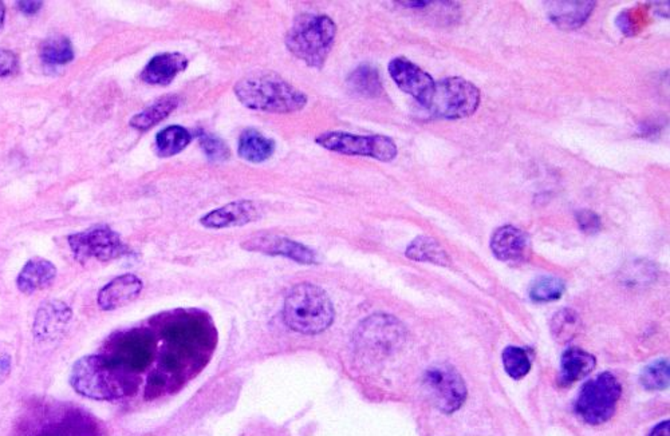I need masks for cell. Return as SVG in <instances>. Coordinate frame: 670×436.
<instances>
[{
    "mask_svg": "<svg viewBox=\"0 0 670 436\" xmlns=\"http://www.w3.org/2000/svg\"><path fill=\"white\" fill-rule=\"evenodd\" d=\"M402 326L397 318L389 315H375L362 323L361 344L369 350H385L399 343L402 334Z\"/></svg>",
    "mask_w": 670,
    "mask_h": 436,
    "instance_id": "14",
    "label": "cell"
},
{
    "mask_svg": "<svg viewBox=\"0 0 670 436\" xmlns=\"http://www.w3.org/2000/svg\"><path fill=\"white\" fill-rule=\"evenodd\" d=\"M491 250L503 263H525L531 256L530 236L516 226H500L492 234Z\"/></svg>",
    "mask_w": 670,
    "mask_h": 436,
    "instance_id": "13",
    "label": "cell"
},
{
    "mask_svg": "<svg viewBox=\"0 0 670 436\" xmlns=\"http://www.w3.org/2000/svg\"><path fill=\"white\" fill-rule=\"evenodd\" d=\"M179 103L180 98L177 95H165V97L160 98L156 102L152 103L148 108L144 109L140 113L136 114L130 119L129 125L133 129L140 130V132H148L152 127L156 126L160 122L168 118L169 114L176 110Z\"/></svg>",
    "mask_w": 670,
    "mask_h": 436,
    "instance_id": "22",
    "label": "cell"
},
{
    "mask_svg": "<svg viewBox=\"0 0 670 436\" xmlns=\"http://www.w3.org/2000/svg\"><path fill=\"white\" fill-rule=\"evenodd\" d=\"M11 371V358L8 355L0 356V381L7 378Z\"/></svg>",
    "mask_w": 670,
    "mask_h": 436,
    "instance_id": "35",
    "label": "cell"
},
{
    "mask_svg": "<svg viewBox=\"0 0 670 436\" xmlns=\"http://www.w3.org/2000/svg\"><path fill=\"white\" fill-rule=\"evenodd\" d=\"M73 310L61 300H48L38 308L32 323V334L38 342H56L66 331Z\"/></svg>",
    "mask_w": 670,
    "mask_h": 436,
    "instance_id": "12",
    "label": "cell"
},
{
    "mask_svg": "<svg viewBox=\"0 0 670 436\" xmlns=\"http://www.w3.org/2000/svg\"><path fill=\"white\" fill-rule=\"evenodd\" d=\"M503 364L506 372L515 380L525 378L531 370V358L522 347H507L503 351Z\"/></svg>",
    "mask_w": 670,
    "mask_h": 436,
    "instance_id": "30",
    "label": "cell"
},
{
    "mask_svg": "<svg viewBox=\"0 0 670 436\" xmlns=\"http://www.w3.org/2000/svg\"><path fill=\"white\" fill-rule=\"evenodd\" d=\"M596 361L591 353L581 348H569L560 358V371L558 384L560 387L573 386L593 372Z\"/></svg>",
    "mask_w": 670,
    "mask_h": 436,
    "instance_id": "20",
    "label": "cell"
},
{
    "mask_svg": "<svg viewBox=\"0 0 670 436\" xmlns=\"http://www.w3.org/2000/svg\"><path fill=\"white\" fill-rule=\"evenodd\" d=\"M143 288L140 277L132 274L121 275L100 291L97 297L98 307L102 310H119L137 299Z\"/></svg>",
    "mask_w": 670,
    "mask_h": 436,
    "instance_id": "16",
    "label": "cell"
},
{
    "mask_svg": "<svg viewBox=\"0 0 670 436\" xmlns=\"http://www.w3.org/2000/svg\"><path fill=\"white\" fill-rule=\"evenodd\" d=\"M582 329L581 316L577 310L570 308H563L560 312L555 313L550 324V331L555 342L560 344H568L573 342Z\"/></svg>",
    "mask_w": 670,
    "mask_h": 436,
    "instance_id": "25",
    "label": "cell"
},
{
    "mask_svg": "<svg viewBox=\"0 0 670 436\" xmlns=\"http://www.w3.org/2000/svg\"><path fill=\"white\" fill-rule=\"evenodd\" d=\"M5 7L4 3L0 2V30H2L3 23H4Z\"/></svg>",
    "mask_w": 670,
    "mask_h": 436,
    "instance_id": "37",
    "label": "cell"
},
{
    "mask_svg": "<svg viewBox=\"0 0 670 436\" xmlns=\"http://www.w3.org/2000/svg\"><path fill=\"white\" fill-rule=\"evenodd\" d=\"M622 386L613 373L604 372L584 384L576 402V414L590 426L606 423L614 416Z\"/></svg>",
    "mask_w": 670,
    "mask_h": 436,
    "instance_id": "5",
    "label": "cell"
},
{
    "mask_svg": "<svg viewBox=\"0 0 670 436\" xmlns=\"http://www.w3.org/2000/svg\"><path fill=\"white\" fill-rule=\"evenodd\" d=\"M649 436H670V422H661L655 427Z\"/></svg>",
    "mask_w": 670,
    "mask_h": 436,
    "instance_id": "36",
    "label": "cell"
},
{
    "mask_svg": "<svg viewBox=\"0 0 670 436\" xmlns=\"http://www.w3.org/2000/svg\"><path fill=\"white\" fill-rule=\"evenodd\" d=\"M70 384L77 394L93 400H116L129 394L125 376L102 355H87L75 362Z\"/></svg>",
    "mask_w": 670,
    "mask_h": 436,
    "instance_id": "4",
    "label": "cell"
},
{
    "mask_svg": "<svg viewBox=\"0 0 670 436\" xmlns=\"http://www.w3.org/2000/svg\"><path fill=\"white\" fill-rule=\"evenodd\" d=\"M275 152V143L255 129H247L239 137L238 154L247 162L261 163Z\"/></svg>",
    "mask_w": 670,
    "mask_h": 436,
    "instance_id": "21",
    "label": "cell"
},
{
    "mask_svg": "<svg viewBox=\"0 0 670 436\" xmlns=\"http://www.w3.org/2000/svg\"><path fill=\"white\" fill-rule=\"evenodd\" d=\"M192 135L185 127L173 125L165 127L156 135V152L162 158L173 157L190 145Z\"/></svg>",
    "mask_w": 670,
    "mask_h": 436,
    "instance_id": "27",
    "label": "cell"
},
{
    "mask_svg": "<svg viewBox=\"0 0 670 436\" xmlns=\"http://www.w3.org/2000/svg\"><path fill=\"white\" fill-rule=\"evenodd\" d=\"M198 143H200L204 154L211 161L220 162V161H225L230 158V147L227 146L225 141L220 140L219 137L203 133V135H198Z\"/></svg>",
    "mask_w": 670,
    "mask_h": 436,
    "instance_id": "31",
    "label": "cell"
},
{
    "mask_svg": "<svg viewBox=\"0 0 670 436\" xmlns=\"http://www.w3.org/2000/svg\"><path fill=\"white\" fill-rule=\"evenodd\" d=\"M57 277V266L46 258L35 257L24 264L16 279V287L24 294L45 290L53 284Z\"/></svg>",
    "mask_w": 670,
    "mask_h": 436,
    "instance_id": "18",
    "label": "cell"
},
{
    "mask_svg": "<svg viewBox=\"0 0 670 436\" xmlns=\"http://www.w3.org/2000/svg\"><path fill=\"white\" fill-rule=\"evenodd\" d=\"M337 24L326 15L301 13L286 35V48L309 67L322 69L331 56Z\"/></svg>",
    "mask_w": 670,
    "mask_h": 436,
    "instance_id": "3",
    "label": "cell"
},
{
    "mask_svg": "<svg viewBox=\"0 0 670 436\" xmlns=\"http://www.w3.org/2000/svg\"><path fill=\"white\" fill-rule=\"evenodd\" d=\"M348 86L362 97L375 98L383 92L380 74L370 65H361L348 75Z\"/></svg>",
    "mask_w": 670,
    "mask_h": 436,
    "instance_id": "26",
    "label": "cell"
},
{
    "mask_svg": "<svg viewBox=\"0 0 670 436\" xmlns=\"http://www.w3.org/2000/svg\"><path fill=\"white\" fill-rule=\"evenodd\" d=\"M40 59L46 66L59 67L70 64L75 59V48L69 38L64 35L48 38L43 40L40 50Z\"/></svg>",
    "mask_w": 670,
    "mask_h": 436,
    "instance_id": "24",
    "label": "cell"
},
{
    "mask_svg": "<svg viewBox=\"0 0 670 436\" xmlns=\"http://www.w3.org/2000/svg\"><path fill=\"white\" fill-rule=\"evenodd\" d=\"M566 285L563 280L554 276H543L531 284L530 299L535 302H552L560 300L565 293Z\"/></svg>",
    "mask_w": 670,
    "mask_h": 436,
    "instance_id": "28",
    "label": "cell"
},
{
    "mask_svg": "<svg viewBox=\"0 0 670 436\" xmlns=\"http://www.w3.org/2000/svg\"><path fill=\"white\" fill-rule=\"evenodd\" d=\"M18 70V57L10 50L0 48V76H8Z\"/></svg>",
    "mask_w": 670,
    "mask_h": 436,
    "instance_id": "33",
    "label": "cell"
},
{
    "mask_svg": "<svg viewBox=\"0 0 670 436\" xmlns=\"http://www.w3.org/2000/svg\"><path fill=\"white\" fill-rule=\"evenodd\" d=\"M670 367L666 359L648 365L639 376V383L648 391H663L669 387Z\"/></svg>",
    "mask_w": 670,
    "mask_h": 436,
    "instance_id": "29",
    "label": "cell"
},
{
    "mask_svg": "<svg viewBox=\"0 0 670 436\" xmlns=\"http://www.w3.org/2000/svg\"><path fill=\"white\" fill-rule=\"evenodd\" d=\"M549 13L550 21L560 30L581 29L587 19L593 13L595 2H550Z\"/></svg>",
    "mask_w": 670,
    "mask_h": 436,
    "instance_id": "19",
    "label": "cell"
},
{
    "mask_svg": "<svg viewBox=\"0 0 670 436\" xmlns=\"http://www.w3.org/2000/svg\"><path fill=\"white\" fill-rule=\"evenodd\" d=\"M67 242L75 260L80 264H86L92 258L108 263L129 255L130 252L119 233L106 225L93 226L87 231L72 234Z\"/></svg>",
    "mask_w": 670,
    "mask_h": 436,
    "instance_id": "8",
    "label": "cell"
},
{
    "mask_svg": "<svg viewBox=\"0 0 670 436\" xmlns=\"http://www.w3.org/2000/svg\"><path fill=\"white\" fill-rule=\"evenodd\" d=\"M424 386L430 402L444 414H454L467 399V386L456 368L449 364L430 367L424 375Z\"/></svg>",
    "mask_w": 670,
    "mask_h": 436,
    "instance_id": "9",
    "label": "cell"
},
{
    "mask_svg": "<svg viewBox=\"0 0 670 436\" xmlns=\"http://www.w3.org/2000/svg\"><path fill=\"white\" fill-rule=\"evenodd\" d=\"M480 90L467 79L452 76L435 84L425 109L443 119L468 118L480 105Z\"/></svg>",
    "mask_w": 670,
    "mask_h": 436,
    "instance_id": "6",
    "label": "cell"
},
{
    "mask_svg": "<svg viewBox=\"0 0 670 436\" xmlns=\"http://www.w3.org/2000/svg\"><path fill=\"white\" fill-rule=\"evenodd\" d=\"M579 228L584 233L594 234L601 229V218L591 211H581L577 214Z\"/></svg>",
    "mask_w": 670,
    "mask_h": 436,
    "instance_id": "32",
    "label": "cell"
},
{
    "mask_svg": "<svg viewBox=\"0 0 670 436\" xmlns=\"http://www.w3.org/2000/svg\"><path fill=\"white\" fill-rule=\"evenodd\" d=\"M315 143L329 152L343 155L369 157L381 162H391L399 154L397 145L385 135H357L343 132H328L318 135Z\"/></svg>",
    "mask_w": 670,
    "mask_h": 436,
    "instance_id": "7",
    "label": "cell"
},
{
    "mask_svg": "<svg viewBox=\"0 0 670 436\" xmlns=\"http://www.w3.org/2000/svg\"><path fill=\"white\" fill-rule=\"evenodd\" d=\"M410 260L419 263L436 264L440 266H451V258L440 244L432 237L419 236L410 242L405 252Z\"/></svg>",
    "mask_w": 670,
    "mask_h": 436,
    "instance_id": "23",
    "label": "cell"
},
{
    "mask_svg": "<svg viewBox=\"0 0 670 436\" xmlns=\"http://www.w3.org/2000/svg\"><path fill=\"white\" fill-rule=\"evenodd\" d=\"M260 217V209L252 201H235L222 208L215 209L200 218L204 228L225 229L243 226Z\"/></svg>",
    "mask_w": 670,
    "mask_h": 436,
    "instance_id": "15",
    "label": "cell"
},
{
    "mask_svg": "<svg viewBox=\"0 0 670 436\" xmlns=\"http://www.w3.org/2000/svg\"><path fill=\"white\" fill-rule=\"evenodd\" d=\"M234 92L242 105L263 113H298L307 105V95L277 73L249 74Z\"/></svg>",
    "mask_w": 670,
    "mask_h": 436,
    "instance_id": "1",
    "label": "cell"
},
{
    "mask_svg": "<svg viewBox=\"0 0 670 436\" xmlns=\"http://www.w3.org/2000/svg\"><path fill=\"white\" fill-rule=\"evenodd\" d=\"M242 247L250 252L263 253L269 256H282V257L290 258L298 264L304 266H315L318 264V257L314 250L310 249L306 245L294 240L286 239V237L272 236H255L247 240L242 244Z\"/></svg>",
    "mask_w": 670,
    "mask_h": 436,
    "instance_id": "11",
    "label": "cell"
},
{
    "mask_svg": "<svg viewBox=\"0 0 670 436\" xmlns=\"http://www.w3.org/2000/svg\"><path fill=\"white\" fill-rule=\"evenodd\" d=\"M283 318L288 328L298 334H322L333 326V301L318 285L310 283L295 285L286 297Z\"/></svg>",
    "mask_w": 670,
    "mask_h": 436,
    "instance_id": "2",
    "label": "cell"
},
{
    "mask_svg": "<svg viewBox=\"0 0 670 436\" xmlns=\"http://www.w3.org/2000/svg\"><path fill=\"white\" fill-rule=\"evenodd\" d=\"M188 64L190 61L184 54H160L149 61L140 76L145 83L168 86L180 73L187 70Z\"/></svg>",
    "mask_w": 670,
    "mask_h": 436,
    "instance_id": "17",
    "label": "cell"
},
{
    "mask_svg": "<svg viewBox=\"0 0 670 436\" xmlns=\"http://www.w3.org/2000/svg\"><path fill=\"white\" fill-rule=\"evenodd\" d=\"M16 5H18L22 13L31 16L40 13V8L43 7V2H40V0H22V2L16 3Z\"/></svg>",
    "mask_w": 670,
    "mask_h": 436,
    "instance_id": "34",
    "label": "cell"
},
{
    "mask_svg": "<svg viewBox=\"0 0 670 436\" xmlns=\"http://www.w3.org/2000/svg\"><path fill=\"white\" fill-rule=\"evenodd\" d=\"M388 70L402 92L412 95L424 108L428 105L436 84L429 74L405 58L392 59Z\"/></svg>",
    "mask_w": 670,
    "mask_h": 436,
    "instance_id": "10",
    "label": "cell"
}]
</instances>
